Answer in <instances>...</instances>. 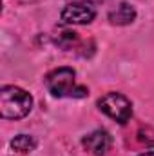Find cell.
Instances as JSON below:
<instances>
[{
  "instance_id": "1",
  "label": "cell",
  "mask_w": 154,
  "mask_h": 156,
  "mask_svg": "<svg viewBox=\"0 0 154 156\" xmlns=\"http://www.w3.org/2000/svg\"><path fill=\"white\" fill-rule=\"evenodd\" d=\"M33 109V96L16 87L4 85L0 89V116L4 120H20L26 118Z\"/></svg>"
},
{
  "instance_id": "2",
  "label": "cell",
  "mask_w": 154,
  "mask_h": 156,
  "mask_svg": "<svg viewBox=\"0 0 154 156\" xmlns=\"http://www.w3.org/2000/svg\"><path fill=\"white\" fill-rule=\"evenodd\" d=\"M47 91L56 98H85L89 89L76 83V73L71 67H58L53 69L45 76Z\"/></svg>"
},
{
  "instance_id": "3",
  "label": "cell",
  "mask_w": 154,
  "mask_h": 156,
  "mask_svg": "<svg viewBox=\"0 0 154 156\" xmlns=\"http://www.w3.org/2000/svg\"><path fill=\"white\" fill-rule=\"evenodd\" d=\"M98 109L116 120L118 123H127L132 116V104L121 93H107L98 100Z\"/></svg>"
},
{
  "instance_id": "4",
  "label": "cell",
  "mask_w": 154,
  "mask_h": 156,
  "mask_svg": "<svg viewBox=\"0 0 154 156\" xmlns=\"http://www.w3.org/2000/svg\"><path fill=\"white\" fill-rule=\"evenodd\" d=\"M96 13L89 4H80V2H73L69 5L64 7L60 18L64 24H75V26H85L91 24L94 20Z\"/></svg>"
},
{
  "instance_id": "5",
  "label": "cell",
  "mask_w": 154,
  "mask_h": 156,
  "mask_svg": "<svg viewBox=\"0 0 154 156\" xmlns=\"http://www.w3.org/2000/svg\"><path fill=\"white\" fill-rule=\"evenodd\" d=\"M82 144H83V147H85L91 154H94V156H105L107 153H109V149H111L113 140H111V134H109L107 131L98 129V131H93L91 134L83 136Z\"/></svg>"
},
{
  "instance_id": "6",
  "label": "cell",
  "mask_w": 154,
  "mask_h": 156,
  "mask_svg": "<svg viewBox=\"0 0 154 156\" xmlns=\"http://www.w3.org/2000/svg\"><path fill=\"white\" fill-rule=\"evenodd\" d=\"M136 18V9L129 2H120L114 9L109 11V20L114 26H129Z\"/></svg>"
},
{
  "instance_id": "7",
  "label": "cell",
  "mask_w": 154,
  "mask_h": 156,
  "mask_svg": "<svg viewBox=\"0 0 154 156\" xmlns=\"http://www.w3.org/2000/svg\"><path fill=\"white\" fill-rule=\"evenodd\" d=\"M11 147L16 153L27 154V153H31V151L37 149V140L33 136H29V134H18V136H15L11 140Z\"/></svg>"
},
{
  "instance_id": "8",
  "label": "cell",
  "mask_w": 154,
  "mask_h": 156,
  "mask_svg": "<svg viewBox=\"0 0 154 156\" xmlns=\"http://www.w3.org/2000/svg\"><path fill=\"white\" fill-rule=\"evenodd\" d=\"M138 142L143 145H149V147L152 145L154 147V131L151 127H142L138 131Z\"/></svg>"
},
{
  "instance_id": "9",
  "label": "cell",
  "mask_w": 154,
  "mask_h": 156,
  "mask_svg": "<svg viewBox=\"0 0 154 156\" xmlns=\"http://www.w3.org/2000/svg\"><path fill=\"white\" fill-rule=\"evenodd\" d=\"M78 40L76 33L75 31H64L58 38H56V44H60L62 47H71V44H75Z\"/></svg>"
},
{
  "instance_id": "10",
  "label": "cell",
  "mask_w": 154,
  "mask_h": 156,
  "mask_svg": "<svg viewBox=\"0 0 154 156\" xmlns=\"http://www.w3.org/2000/svg\"><path fill=\"white\" fill-rule=\"evenodd\" d=\"M73 2H80V4H96V2H103V0H73Z\"/></svg>"
},
{
  "instance_id": "11",
  "label": "cell",
  "mask_w": 154,
  "mask_h": 156,
  "mask_svg": "<svg viewBox=\"0 0 154 156\" xmlns=\"http://www.w3.org/2000/svg\"><path fill=\"white\" fill-rule=\"evenodd\" d=\"M138 156H154V151H149V153H142V154Z\"/></svg>"
}]
</instances>
